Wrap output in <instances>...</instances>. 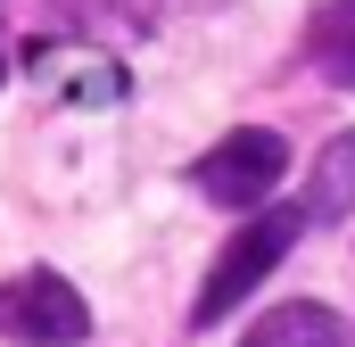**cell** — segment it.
<instances>
[{
    "instance_id": "obj_1",
    "label": "cell",
    "mask_w": 355,
    "mask_h": 347,
    "mask_svg": "<svg viewBox=\"0 0 355 347\" xmlns=\"http://www.w3.org/2000/svg\"><path fill=\"white\" fill-rule=\"evenodd\" d=\"M297 232H306V207H265V215H248L232 240H223V257L207 264V289H198V323H223L257 281H265L272 264L297 248Z\"/></svg>"
},
{
    "instance_id": "obj_2",
    "label": "cell",
    "mask_w": 355,
    "mask_h": 347,
    "mask_svg": "<svg viewBox=\"0 0 355 347\" xmlns=\"http://www.w3.org/2000/svg\"><path fill=\"white\" fill-rule=\"evenodd\" d=\"M83 331H91V306H83V289L67 273L33 264V273L0 281V339H17V347H75Z\"/></svg>"
},
{
    "instance_id": "obj_3",
    "label": "cell",
    "mask_w": 355,
    "mask_h": 347,
    "mask_svg": "<svg viewBox=\"0 0 355 347\" xmlns=\"http://www.w3.org/2000/svg\"><path fill=\"white\" fill-rule=\"evenodd\" d=\"M281 174H289V141L265 133V124H240V133H223V141L190 166V182H198V198H215V207H265Z\"/></svg>"
},
{
    "instance_id": "obj_4",
    "label": "cell",
    "mask_w": 355,
    "mask_h": 347,
    "mask_svg": "<svg viewBox=\"0 0 355 347\" xmlns=\"http://www.w3.org/2000/svg\"><path fill=\"white\" fill-rule=\"evenodd\" d=\"M240 347H347V323H339L331 306L297 298V306H272V314H265Z\"/></svg>"
},
{
    "instance_id": "obj_5",
    "label": "cell",
    "mask_w": 355,
    "mask_h": 347,
    "mask_svg": "<svg viewBox=\"0 0 355 347\" xmlns=\"http://www.w3.org/2000/svg\"><path fill=\"white\" fill-rule=\"evenodd\" d=\"M355 207V133H331V149L314 158V190H306V223H339Z\"/></svg>"
},
{
    "instance_id": "obj_6",
    "label": "cell",
    "mask_w": 355,
    "mask_h": 347,
    "mask_svg": "<svg viewBox=\"0 0 355 347\" xmlns=\"http://www.w3.org/2000/svg\"><path fill=\"white\" fill-rule=\"evenodd\" d=\"M314 58L339 91H355V0H331L322 25H314Z\"/></svg>"
},
{
    "instance_id": "obj_7",
    "label": "cell",
    "mask_w": 355,
    "mask_h": 347,
    "mask_svg": "<svg viewBox=\"0 0 355 347\" xmlns=\"http://www.w3.org/2000/svg\"><path fill=\"white\" fill-rule=\"evenodd\" d=\"M0 83H8V33H0Z\"/></svg>"
}]
</instances>
